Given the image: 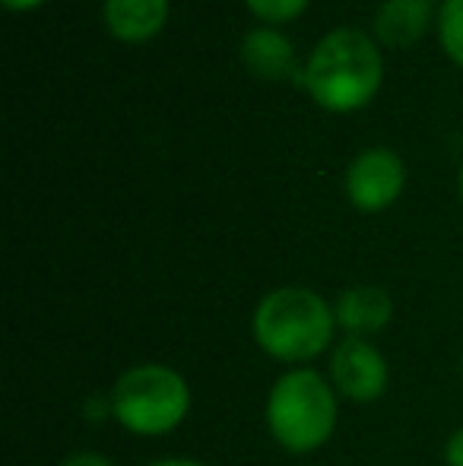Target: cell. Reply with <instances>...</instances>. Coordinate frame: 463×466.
I'll use <instances>...</instances> for the list:
<instances>
[{
  "instance_id": "cell-5",
  "label": "cell",
  "mask_w": 463,
  "mask_h": 466,
  "mask_svg": "<svg viewBox=\"0 0 463 466\" xmlns=\"http://www.w3.org/2000/svg\"><path fill=\"white\" fill-rule=\"evenodd\" d=\"M330 384L349 403H375L388 390V359L371 339L343 337L330 352Z\"/></svg>"
},
{
  "instance_id": "cell-9",
  "label": "cell",
  "mask_w": 463,
  "mask_h": 466,
  "mask_svg": "<svg viewBox=\"0 0 463 466\" xmlns=\"http://www.w3.org/2000/svg\"><path fill=\"white\" fill-rule=\"evenodd\" d=\"M106 25L121 42H146L166 25L168 0H106Z\"/></svg>"
},
{
  "instance_id": "cell-7",
  "label": "cell",
  "mask_w": 463,
  "mask_h": 466,
  "mask_svg": "<svg viewBox=\"0 0 463 466\" xmlns=\"http://www.w3.org/2000/svg\"><path fill=\"white\" fill-rule=\"evenodd\" d=\"M334 318L347 337H365L384 330L394 318V301L381 286H349L334 305Z\"/></svg>"
},
{
  "instance_id": "cell-8",
  "label": "cell",
  "mask_w": 463,
  "mask_h": 466,
  "mask_svg": "<svg viewBox=\"0 0 463 466\" xmlns=\"http://www.w3.org/2000/svg\"><path fill=\"white\" fill-rule=\"evenodd\" d=\"M432 0H384L375 13V35L390 48H409L432 23Z\"/></svg>"
},
{
  "instance_id": "cell-1",
  "label": "cell",
  "mask_w": 463,
  "mask_h": 466,
  "mask_svg": "<svg viewBox=\"0 0 463 466\" xmlns=\"http://www.w3.org/2000/svg\"><path fill=\"white\" fill-rule=\"evenodd\" d=\"M334 308L308 286H279L257 301L251 318L254 343L270 359L302 365L324 356L334 343Z\"/></svg>"
},
{
  "instance_id": "cell-14",
  "label": "cell",
  "mask_w": 463,
  "mask_h": 466,
  "mask_svg": "<svg viewBox=\"0 0 463 466\" xmlns=\"http://www.w3.org/2000/svg\"><path fill=\"white\" fill-rule=\"evenodd\" d=\"M445 463L448 466H463V425L458 431H454L451 438H448L445 444Z\"/></svg>"
},
{
  "instance_id": "cell-10",
  "label": "cell",
  "mask_w": 463,
  "mask_h": 466,
  "mask_svg": "<svg viewBox=\"0 0 463 466\" xmlns=\"http://www.w3.org/2000/svg\"><path fill=\"white\" fill-rule=\"evenodd\" d=\"M241 61L254 76L283 80L296 67V51L279 29H251L241 38Z\"/></svg>"
},
{
  "instance_id": "cell-12",
  "label": "cell",
  "mask_w": 463,
  "mask_h": 466,
  "mask_svg": "<svg viewBox=\"0 0 463 466\" xmlns=\"http://www.w3.org/2000/svg\"><path fill=\"white\" fill-rule=\"evenodd\" d=\"M245 4L254 16L267 19V23H289L308 6V0H245Z\"/></svg>"
},
{
  "instance_id": "cell-13",
  "label": "cell",
  "mask_w": 463,
  "mask_h": 466,
  "mask_svg": "<svg viewBox=\"0 0 463 466\" xmlns=\"http://www.w3.org/2000/svg\"><path fill=\"white\" fill-rule=\"evenodd\" d=\"M61 466H115L106 454H96V451H76V454L64 457Z\"/></svg>"
},
{
  "instance_id": "cell-16",
  "label": "cell",
  "mask_w": 463,
  "mask_h": 466,
  "mask_svg": "<svg viewBox=\"0 0 463 466\" xmlns=\"http://www.w3.org/2000/svg\"><path fill=\"white\" fill-rule=\"evenodd\" d=\"M38 4H45V0H4V6H10V10H32Z\"/></svg>"
},
{
  "instance_id": "cell-15",
  "label": "cell",
  "mask_w": 463,
  "mask_h": 466,
  "mask_svg": "<svg viewBox=\"0 0 463 466\" xmlns=\"http://www.w3.org/2000/svg\"><path fill=\"white\" fill-rule=\"evenodd\" d=\"M146 466H206L204 461H191V457H166V461H156Z\"/></svg>"
},
{
  "instance_id": "cell-6",
  "label": "cell",
  "mask_w": 463,
  "mask_h": 466,
  "mask_svg": "<svg viewBox=\"0 0 463 466\" xmlns=\"http://www.w3.org/2000/svg\"><path fill=\"white\" fill-rule=\"evenodd\" d=\"M407 185V166L388 147H371L358 153L347 168V197L362 213H381Z\"/></svg>"
},
{
  "instance_id": "cell-2",
  "label": "cell",
  "mask_w": 463,
  "mask_h": 466,
  "mask_svg": "<svg viewBox=\"0 0 463 466\" xmlns=\"http://www.w3.org/2000/svg\"><path fill=\"white\" fill-rule=\"evenodd\" d=\"M384 76L377 45L358 29H334L305 64V89L321 108L352 111L371 102Z\"/></svg>"
},
{
  "instance_id": "cell-17",
  "label": "cell",
  "mask_w": 463,
  "mask_h": 466,
  "mask_svg": "<svg viewBox=\"0 0 463 466\" xmlns=\"http://www.w3.org/2000/svg\"><path fill=\"white\" fill-rule=\"evenodd\" d=\"M460 197H463V168H460Z\"/></svg>"
},
{
  "instance_id": "cell-11",
  "label": "cell",
  "mask_w": 463,
  "mask_h": 466,
  "mask_svg": "<svg viewBox=\"0 0 463 466\" xmlns=\"http://www.w3.org/2000/svg\"><path fill=\"white\" fill-rule=\"evenodd\" d=\"M438 38L445 45L448 57L463 67V0H441Z\"/></svg>"
},
{
  "instance_id": "cell-4",
  "label": "cell",
  "mask_w": 463,
  "mask_h": 466,
  "mask_svg": "<svg viewBox=\"0 0 463 466\" xmlns=\"http://www.w3.org/2000/svg\"><path fill=\"white\" fill-rule=\"evenodd\" d=\"M187 412L191 387L172 365L143 362L117 374L112 387V416L130 435H168L185 422Z\"/></svg>"
},
{
  "instance_id": "cell-3",
  "label": "cell",
  "mask_w": 463,
  "mask_h": 466,
  "mask_svg": "<svg viewBox=\"0 0 463 466\" xmlns=\"http://www.w3.org/2000/svg\"><path fill=\"white\" fill-rule=\"evenodd\" d=\"M264 416L279 448L289 454H311L337 431V390L321 371L298 365L273 380Z\"/></svg>"
},
{
  "instance_id": "cell-18",
  "label": "cell",
  "mask_w": 463,
  "mask_h": 466,
  "mask_svg": "<svg viewBox=\"0 0 463 466\" xmlns=\"http://www.w3.org/2000/svg\"><path fill=\"white\" fill-rule=\"evenodd\" d=\"M460 374H463V359H460Z\"/></svg>"
}]
</instances>
